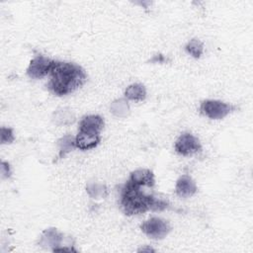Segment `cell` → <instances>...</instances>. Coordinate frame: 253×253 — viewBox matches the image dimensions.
<instances>
[{
    "instance_id": "6da1fadb",
    "label": "cell",
    "mask_w": 253,
    "mask_h": 253,
    "mask_svg": "<svg viewBox=\"0 0 253 253\" xmlns=\"http://www.w3.org/2000/svg\"><path fill=\"white\" fill-rule=\"evenodd\" d=\"M48 89L56 96H65L80 88L87 80L85 70L78 64L65 61H54L49 73Z\"/></svg>"
},
{
    "instance_id": "7a4b0ae2",
    "label": "cell",
    "mask_w": 253,
    "mask_h": 253,
    "mask_svg": "<svg viewBox=\"0 0 253 253\" xmlns=\"http://www.w3.org/2000/svg\"><path fill=\"white\" fill-rule=\"evenodd\" d=\"M120 205L126 215H134L147 211H163L168 207V202L144 193L140 186L127 180L121 189Z\"/></svg>"
},
{
    "instance_id": "3957f363",
    "label": "cell",
    "mask_w": 253,
    "mask_h": 253,
    "mask_svg": "<svg viewBox=\"0 0 253 253\" xmlns=\"http://www.w3.org/2000/svg\"><path fill=\"white\" fill-rule=\"evenodd\" d=\"M236 110V106L219 100H204L200 105V113L211 120H221Z\"/></svg>"
},
{
    "instance_id": "277c9868",
    "label": "cell",
    "mask_w": 253,
    "mask_h": 253,
    "mask_svg": "<svg viewBox=\"0 0 253 253\" xmlns=\"http://www.w3.org/2000/svg\"><path fill=\"white\" fill-rule=\"evenodd\" d=\"M141 231L151 239H163L171 230L169 222L163 218L153 216L140 224Z\"/></svg>"
},
{
    "instance_id": "5b68a950",
    "label": "cell",
    "mask_w": 253,
    "mask_h": 253,
    "mask_svg": "<svg viewBox=\"0 0 253 253\" xmlns=\"http://www.w3.org/2000/svg\"><path fill=\"white\" fill-rule=\"evenodd\" d=\"M53 59L44 56L42 54L36 55L31 61L27 68V74L30 78L41 79L48 75L54 64Z\"/></svg>"
},
{
    "instance_id": "8992f818",
    "label": "cell",
    "mask_w": 253,
    "mask_h": 253,
    "mask_svg": "<svg viewBox=\"0 0 253 253\" xmlns=\"http://www.w3.org/2000/svg\"><path fill=\"white\" fill-rule=\"evenodd\" d=\"M175 151L182 156H190L202 150V145L197 136L189 131L179 135L174 144Z\"/></svg>"
},
{
    "instance_id": "52a82bcc",
    "label": "cell",
    "mask_w": 253,
    "mask_h": 253,
    "mask_svg": "<svg viewBox=\"0 0 253 253\" xmlns=\"http://www.w3.org/2000/svg\"><path fill=\"white\" fill-rule=\"evenodd\" d=\"M64 237L61 232L56 228H46L42 231L39 244L44 248H50L52 251H56L58 248L62 247V241Z\"/></svg>"
},
{
    "instance_id": "ba28073f",
    "label": "cell",
    "mask_w": 253,
    "mask_h": 253,
    "mask_svg": "<svg viewBox=\"0 0 253 253\" xmlns=\"http://www.w3.org/2000/svg\"><path fill=\"white\" fill-rule=\"evenodd\" d=\"M197 185L191 176L184 174L180 176L175 185L176 195L180 198H190L194 196L197 192Z\"/></svg>"
},
{
    "instance_id": "9c48e42d",
    "label": "cell",
    "mask_w": 253,
    "mask_h": 253,
    "mask_svg": "<svg viewBox=\"0 0 253 253\" xmlns=\"http://www.w3.org/2000/svg\"><path fill=\"white\" fill-rule=\"evenodd\" d=\"M104 119L99 115L84 116L79 122L78 131L100 133L104 127Z\"/></svg>"
},
{
    "instance_id": "30bf717a",
    "label": "cell",
    "mask_w": 253,
    "mask_h": 253,
    "mask_svg": "<svg viewBox=\"0 0 253 253\" xmlns=\"http://www.w3.org/2000/svg\"><path fill=\"white\" fill-rule=\"evenodd\" d=\"M101 141L100 133L78 131L75 136V146L80 150H89L95 148Z\"/></svg>"
},
{
    "instance_id": "8fae6325",
    "label": "cell",
    "mask_w": 253,
    "mask_h": 253,
    "mask_svg": "<svg viewBox=\"0 0 253 253\" xmlns=\"http://www.w3.org/2000/svg\"><path fill=\"white\" fill-rule=\"evenodd\" d=\"M127 180L140 187H153L155 184L153 172L146 168H139L132 171Z\"/></svg>"
},
{
    "instance_id": "7c38bea8",
    "label": "cell",
    "mask_w": 253,
    "mask_h": 253,
    "mask_svg": "<svg viewBox=\"0 0 253 253\" xmlns=\"http://www.w3.org/2000/svg\"><path fill=\"white\" fill-rule=\"evenodd\" d=\"M52 122L58 126H69L75 122V115L69 108H60L53 113Z\"/></svg>"
},
{
    "instance_id": "4fadbf2b",
    "label": "cell",
    "mask_w": 253,
    "mask_h": 253,
    "mask_svg": "<svg viewBox=\"0 0 253 253\" xmlns=\"http://www.w3.org/2000/svg\"><path fill=\"white\" fill-rule=\"evenodd\" d=\"M146 97V89L140 83H132L125 90V98L130 101H143Z\"/></svg>"
},
{
    "instance_id": "5bb4252c",
    "label": "cell",
    "mask_w": 253,
    "mask_h": 253,
    "mask_svg": "<svg viewBox=\"0 0 253 253\" xmlns=\"http://www.w3.org/2000/svg\"><path fill=\"white\" fill-rule=\"evenodd\" d=\"M111 113L117 118H126L129 114V105L125 98H120L113 101L110 105Z\"/></svg>"
},
{
    "instance_id": "9a60e30c",
    "label": "cell",
    "mask_w": 253,
    "mask_h": 253,
    "mask_svg": "<svg viewBox=\"0 0 253 253\" xmlns=\"http://www.w3.org/2000/svg\"><path fill=\"white\" fill-rule=\"evenodd\" d=\"M57 145L59 149L58 157L63 158L67 153H69L74 148H76L75 137L72 136L71 134H65L57 140Z\"/></svg>"
},
{
    "instance_id": "2e32d148",
    "label": "cell",
    "mask_w": 253,
    "mask_h": 253,
    "mask_svg": "<svg viewBox=\"0 0 253 253\" xmlns=\"http://www.w3.org/2000/svg\"><path fill=\"white\" fill-rule=\"evenodd\" d=\"M185 50L194 58H200L204 52V43L198 39H192L185 45Z\"/></svg>"
},
{
    "instance_id": "e0dca14e",
    "label": "cell",
    "mask_w": 253,
    "mask_h": 253,
    "mask_svg": "<svg viewBox=\"0 0 253 253\" xmlns=\"http://www.w3.org/2000/svg\"><path fill=\"white\" fill-rule=\"evenodd\" d=\"M87 192L91 197L98 198V197H104L107 193V190L104 185L95 183V184H89L87 186Z\"/></svg>"
},
{
    "instance_id": "ac0fdd59",
    "label": "cell",
    "mask_w": 253,
    "mask_h": 253,
    "mask_svg": "<svg viewBox=\"0 0 253 253\" xmlns=\"http://www.w3.org/2000/svg\"><path fill=\"white\" fill-rule=\"evenodd\" d=\"M1 133V143L2 144H10L15 140V135L13 128L2 126L0 129Z\"/></svg>"
},
{
    "instance_id": "d6986e66",
    "label": "cell",
    "mask_w": 253,
    "mask_h": 253,
    "mask_svg": "<svg viewBox=\"0 0 253 253\" xmlns=\"http://www.w3.org/2000/svg\"><path fill=\"white\" fill-rule=\"evenodd\" d=\"M1 176L3 179H8L11 176V168L6 161H1Z\"/></svg>"
},
{
    "instance_id": "ffe728a7",
    "label": "cell",
    "mask_w": 253,
    "mask_h": 253,
    "mask_svg": "<svg viewBox=\"0 0 253 253\" xmlns=\"http://www.w3.org/2000/svg\"><path fill=\"white\" fill-rule=\"evenodd\" d=\"M137 251H138V252H141V251H142V252H143V251H148V252H150V251H152V252H154V251H155V250H154V249H152V248H151V247H142V248H140V249H138V250H137Z\"/></svg>"
}]
</instances>
